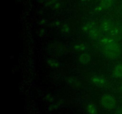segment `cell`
<instances>
[{"instance_id": "2e32d148", "label": "cell", "mask_w": 122, "mask_h": 114, "mask_svg": "<svg viewBox=\"0 0 122 114\" xmlns=\"http://www.w3.org/2000/svg\"><path fill=\"white\" fill-rule=\"evenodd\" d=\"M62 103H63V100H60L58 101V102H57L56 104H53L52 106H51V107H50V109H57V108H58L61 105Z\"/></svg>"}, {"instance_id": "9c48e42d", "label": "cell", "mask_w": 122, "mask_h": 114, "mask_svg": "<svg viewBox=\"0 0 122 114\" xmlns=\"http://www.w3.org/2000/svg\"><path fill=\"white\" fill-rule=\"evenodd\" d=\"M68 84L71 87L74 88H77L81 86V82L79 80L75 77H69L67 80Z\"/></svg>"}, {"instance_id": "5bb4252c", "label": "cell", "mask_w": 122, "mask_h": 114, "mask_svg": "<svg viewBox=\"0 0 122 114\" xmlns=\"http://www.w3.org/2000/svg\"><path fill=\"white\" fill-rule=\"evenodd\" d=\"M48 63L52 68H57L59 66V63L54 59H49L48 61Z\"/></svg>"}, {"instance_id": "4fadbf2b", "label": "cell", "mask_w": 122, "mask_h": 114, "mask_svg": "<svg viewBox=\"0 0 122 114\" xmlns=\"http://www.w3.org/2000/svg\"><path fill=\"white\" fill-rule=\"evenodd\" d=\"M113 3V0H102L100 5L102 7V9L108 8L112 5Z\"/></svg>"}, {"instance_id": "30bf717a", "label": "cell", "mask_w": 122, "mask_h": 114, "mask_svg": "<svg viewBox=\"0 0 122 114\" xmlns=\"http://www.w3.org/2000/svg\"><path fill=\"white\" fill-rule=\"evenodd\" d=\"M91 58V56L89 55V53H83L80 55L79 58V61L81 64H87L90 62Z\"/></svg>"}, {"instance_id": "6da1fadb", "label": "cell", "mask_w": 122, "mask_h": 114, "mask_svg": "<svg viewBox=\"0 0 122 114\" xmlns=\"http://www.w3.org/2000/svg\"><path fill=\"white\" fill-rule=\"evenodd\" d=\"M100 42L102 46L107 48L110 49L114 50L117 52H121V48L120 45L115 40V39L112 38H108V37H104L101 38L100 40Z\"/></svg>"}, {"instance_id": "ba28073f", "label": "cell", "mask_w": 122, "mask_h": 114, "mask_svg": "<svg viewBox=\"0 0 122 114\" xmlns=\"http://www.w3.org/2000/svg\"><path fill=\"white\" fill-rule=\"evenodd\" d=\"M114 25V24L112 21H109V20H104V21L101 22L100 26H101V30L103 32L108 33L111 30V29L113 28Z\"/></svg>"}, {"instance_id": "ac0fdd59", "label": "cell", "mask_w": 122, "mask_h": 114, "mask_svg": "<svg viewBox=\"0 0 122 114\" xmlns=\"http://www.w3.org/2000/svg\"><path fill=\"white\" fill-rule=\"evenodd\" d=\"M46 99L48 101V102H52V101L54 100L53 97H52V96H51V95H49V94L46 96Z\"/></svg>"}, {"instance_id": "277c9868", "label": "cell", "mask_w": 122, "mask_h": 114, "mask_svg": "<svg viewBox=\"0 0 122 114\" xmlns=\"http://www.w3.org/2000/svg\"><path fill=\"white\" fill-rule=\"evenodd\" d=\"M101 51L105 57L110 59H116L120 56V52H117L114 50L110 49L102 46H101Z\"/></svg>"}, {"instance_id": "ffe728a7", "label": "cell", "mask_w": 122, "mask_h": 114, "mask_svg": "<svg viewBox=\"0 0 122 114\" xmlns=\"http://www.w3.org/2000/svg\"><path fill=\"white\" fill-rule=\"evenodd\" d=\"M116 114H122V106L120 107L117 111Z\"/></svg>"}, {"instance_id": "9a60e30c", "label": "cell", "mask_w": 122, "mask_h": 114, "mask_svg": "<svg viewBox=\"0 0 122 114\" xmlns=\"http://www.w3.org/2000/svg\"><path fill=\"white\" fill-rule=\"evenodd\" d=\"M75 49L79 51H85V50H86V46L82 43L77 44V45L75 46Z\"/></svg>"}, {"instance_id": "8992f818", "label": "cell", "mask_w": 122, "mask_h": 114, "mask_svg": "<svg viewBox=\"0 0 122 114\" xmlns=\"http://www.w3.org/2000/svg\"><path fill=\"white\" fill-rule=\"evenodd\" d=\"M121 29H120L118 26L114 25L113 28H112V29H111V30L108 32V34H109L113 39H119L121 38Z\"/></svg>"}, {"instance_id": "52a82bcc", "label": "cell", "mask_w": 122, "mask_h": 114, "mask_svg": "<svg viewBox=\"0 0 122 114\" xmlns=\"http://www.w3.org/2000/svg\"><path fill=\"white\" fill-rule=\"evenodd\" d=\"M39 1L53 9L57 10L60 8L61 4L57 0H39Z\"/></svg>"}, {"instance_id": "8fae6325", "label": "cell", "mask_w": 122, "mask_h": 114, "mask_svg": "<svg viewBox=\"0 0 122 114\" xmlns=\"http://www.w3.org/2000/svg\"><path fill=\"white\" fill-rule=\"evenodd\" d=\"M113 76L116 78H121L122 77V64L116 65L114 68L113 71Z\"/></svg>"}, {"instance_id": "44dd1931", "label": "cell", "mask_w": 122, "mask_h": 114, "mask_svg": "<svg viewBox=\"0 0 122 114\" xmlns=\"http://www.w3.org/2000/svg\"><path fill=\"white\" fill-rule=\"evenodd\" d=\"M81 1H82V2H84V1H86L87 0H81Z\"/></svg>"}, {"instance_id": "d6986e66", "label": "cell", "mask_w": 122, "mask_h": 114, "mask_svg": "<svg viewBox=\"0 0 122 114\" xmlns=\"http://www.w3.org/2000/svg\"><path fill=\"white\" fill-rule=\"evenodd\" d=\"M102 10H103L102 8V7H101L100 5H98V7H97L96 8H95V11H96V12L101 11Z\"/></svg>"}, {"instance_id": "e0dca14e", "label": "cell", "mask_w": 122, "mask_h": 114, "mask_svg": "<svg viewBox=\"0 0 122 114\" xmlns=\"http://www.w3.org/2000/svg\"><path fill=\"white\" fill-rule=\"evenodd\" d=\"M61 30L65 33H67L69 30V27H68L67 25L66 24H63L61 26Z\"/></svg>"}, {"instance_id": "7a4b0ae2", "label": "cell", "mask_w": 122, "mask_h": 114, "mask_svg": "<svg viewBox=\"0 0 122 114\" xmlns=\"http://www.w3.org/2000/svg\"><path fill=\"white\" fill-rule=\"evenodd\" d=\"M101 104L105 109L112 110L116 106V100L112 95L106 94L101 97Z\"/></svg>"}, {"instance_id": "7c38bea8", "label": "cell", "mask_w": 122, "mask_h": 114, "mask_svg": "<svg viewBox=\"0 0 122 114\" xmlns=\"http://www.w3.org/2000/svg\"><path fill=\"white\" fill-rule=\"evenodd\" d=\"M86 109L89 114H98L97 108L93 103H89L87 106Z\"/></svg>"}, {"instance_id": "3957f363", "label": "cell", "mask_w": 122, "mask_h": 114, "mask_svg": "<svg viewBox=\"0 0 122 114\" xmlns=\"http://www.w3.org/2000/svg\"><path fill=\"white\" fill-rule=\"evenodd\" d=\"M82 30L84 32H87L89 38L92 39H97L100 38V32L95 25L92 23H89L84 25L82 27Z\"/></svg>"}, {"instance_id": "7402d4cb", "label": "cell", "mask_w": 122, "mask_h": 114, "mask_svg": "<svg viewBox=\"0 0 122 114\" xmlns=\"http://www.w3.org/2000/svg\"><path fill=\"white\" fill-rule=\"evenodd\" d=\"M121 90H122V88H121Z\"/></svg>"}, {"instance_id": "5b68a950", "label": "cell", "mask_w": 122, "mask_h": 114, "mask_svg": "<svg viewBox=\"0 0 122 114\" xmlns=\"http://www.w3.org/2000/svg\"><path fill=\"white\" fill-rule=\"evenodd\" d=\"M91 81L96 86L104 87L107 84V80L104 77L99 76H94L91 78Z\"/></svg>"}]
</instances>
